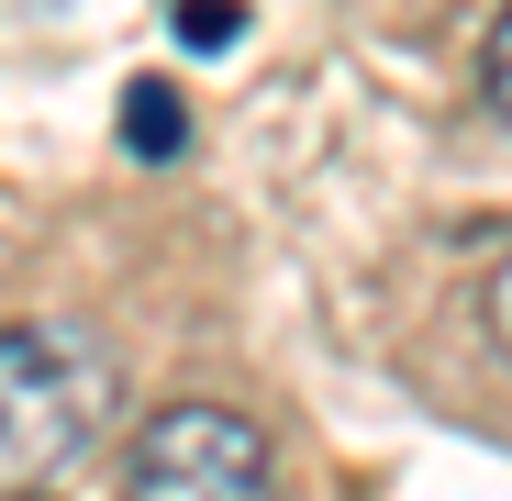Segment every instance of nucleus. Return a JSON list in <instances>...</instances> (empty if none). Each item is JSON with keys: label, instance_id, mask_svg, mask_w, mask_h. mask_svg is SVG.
Masks as SVG:
<instances>
[{"label": "nucleus", "instance_id": "nucleus-5", "mask_svg": "<svg viewBox=\"0 0 512 501\" xmlns=\"http://www.w3.org/2000/svg\"><path fill=\"white\" fill-rule=\"evenodd\" d=\"M479 312H490V346H501V357H512V257H501V268H490V290H479Z\"/></svg>", "mask_w": 512, "mask_h": 501}, {"label": "nucleus", "instance_id": "nucleus-4", "mask_svg": "<svg viewBox=\"0 0 512 501\" xmlns=\"http://www.w3.org/2000/svg\"><path fill=\"white\" fill-rule=\"evenodd\" d=\"M234 23H245L234 0H179V34H190L201 56H212V45H234Z\"/></svg>", "mask_w": 512, "mask_h": 501}, {"label": "nucleus", "instance_id": "nucleus-6", "mask_svg": "<svg viewBox=\"0 0 512 501\" xmlns=\"http://www.w3.org/2000/svg\"><path fill=\"white\" fill-rule=\"evenodd\" d=\"M490 101H501V112H512V12H501V23H490Z\"/></svg>", "mask_w": 512, "mask_h": 501}, {"label": "nucleus", "instance_id": "nucleus-1", "mask_svg": "<svg viewBox=\"0 0 512 501\" xmlns=\"http://www.w3.org/2000/svg\"><path fill=\"white\" fill-rule=\"evenodd\" d=\"M112 357L78 323H0V501H34L45 468H67L112 424Z\"/></svg>", "mask_w": 512, "mask_h": 501}, {"label": "nucleus", "instance_id": "nucleus-2", "mask_svg": "<svg viewBox=\"0 0 512 501\" xmlns=\"http://www.w3.org/2000/svg\"><path fill=\"white\" fill-rule=\"evenodd\" d=\"M123 501H279V446L223 401H167L123 446Z\"/></svg>", "mask_w": 512, "mask_h": 501}, {"label": "nucleus", "instance_id": "nucleus-3", "mask_svg": "<svg viewBox=\"0 0 512 501\" xmlns=\"http://www.w3.org/2000/svg\"><path fill=\"white\" fill-rule=\"evenodd\" d=\"M123 145H134V156H179V145H190V112H179L167 78H134V90H123Z\"/></svg>", "mask_w": 512, "mask_h": 501}]
</instances>
